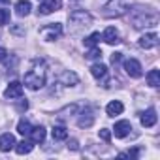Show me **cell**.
Wrapping results in <instances>:
<instances>
[{"instance_id":"cell-15","label":"cell","mask_w":160,"mask_h":160,"mask_svg":"<svg viewBox=\"0 0 160 160\" xmlns=\"http://www.w3.org/2000/svg\"><path fill=\"white\" fill-rule=\"evenodd\" d=\"M91 73H92V77H96L98 81L100 79H106L108 77V66L106 64H102V62H94L92 66H91Z\"/></svg>"},{"instance_id":"cell-25","label":"cell","mask_w":160,"mask_h":160,"mask_svg":"<svg viewBox=\"0 0 160 160\" xmlns=\"http://www.w3.org/2000/svg\"><path fill=\"white\" fill-rule=\"evenodd\" d=\"M85 57H87L89 60H100V58H102V51H100L98 47H91V51H89Z\"/></svg>"},{"instance_id":"cell-6","label":"cell","mask_w":160,"mask_h":160,"mask_svg":"<svg viewBox=\"0 0 160 160\" xmlns=\"http://www.w3.org/2000/svg\"><path fill=\"white\" fill-rule=\"evenodd\" d=\"M124 72H126L130 77H141V75H143V68H141L139 60H136V58L124 60Z\"/></svg>"},{"instance_id":"cell-7","label":"cell","mask_w":160,"mask_h":160,"mask_svg":"<svg viewBox=\"0 0 160 160\" xmlns=\"http://www.w3.org/2000/svg\"><path fill=\"white\" fill-rule=\"evenodd\" d=\"M60 0H42V4L38 8V13L40 15H49L53 12H58L60 10Z\"/></svg>"},{"instance_id":"cell-9","label":"cell","mask_w":160,"mask_h":160,"mask_svg":"<svg viewBox=\"0 0 160 160\" xmlns=\"http://www.w3.org/2000/svg\"><path fill=\"white\" fill-rule=\"evenodd\" d=\"M102 40L106 43H109V45H117L121 42V34H119V30L115 27H108L104 30V34H102Z\"/></svg>"},{"instance_id":"cell-17","label":"cell","mask_w":160,"mask_h":160,"mask_svg":"<svg viewBox=\"0 0 160 160\" xmlns=\"http://www.w3.org/2000/svg\"><path fill=\"white\" fill-rule=\"evenodd\" d=\"M30 10H32V4L28 2V0H17L15 2V13L19 17H27L30 13Z\"/></svg>"},{"instance_id":"cell-13","label":"cell","mask_w":160,"mask_h":160,"mask_svg":"<svg viewBox=\"0 0 160 160\" xmlns=\"http://www.w3.org/2000/svg\"><path fill=\"white\" fill-rule=\"evenodd\" d=\"M130 130H132L130 121H119V122H115V126H113L115 138H126V136L130 134Z\"/></svg>"},{"instance_id":"cell-3","label":"cell","mask_w":160,"mask_h":160,"mask_svg":"<svg viewBox=\"0 0 160 160\" xmlns=\"http://www.w3.org/2000/svg\"><path fill=\"white\" fill-rule=\"evenodd\" d=\"M132 8V0H109V2L102 8V15L111 19V17H122L124 13H128V10Z\"/></svg>"},{"instance_id":"cell-19","label":"cell","mask_w":160,"mask_h":160,"mask_svg":"<svg viewBox=\"0 0 160 160\" xmlns=\"http://www.w3.org/2000/svg\"><path fill=\"white\" fill-rule=\"evenodd\" d=\"M122 109H124V106H122L119 100H113V102H109V104L106 106V113H108L109 117L121 115V113H122Z\"/></svg>"},{"instance_id":"cell-11","label":"cell","mask_w":160,"mask_h":160,"mask_svg":"<svg viewBox=\"0 0 160 160\" xmlns=\"http://www.w3.org/2000/svg\"><path fill=\"white\" fill-rule=\"evenodd\" d=\"M4 96L10 98V100H15V98H21L23 96V85L19 81H12L8 85V89L4 91Z\"/></svg>"},{"instance_id":"cell-21","label":"cell","mask_w":160,"mask_h":160,"mask_svg":"<svg viewBox=\"0 0 160 160\" xmlns=\"http://www.w3.org/2000/svg\"><path fill=\"white\" fill-rule=\"evenodd\" d=\"M147 83H149L151 87H158V85H160V72H158V70H151V72L147 73Z\"/></svg>"},{"instance_id":"cell-4","label":"cell","mask_w":160,"mask_h":160,"mask_svg":"<svg viewBox=\"0 0 160 160\" xmlns=\"http://www.w3.org/2000/svg\"><path fill=\"white\" fill-rule=\"evenodd\" d=\"M70 25H72V32H79L92 25V17L85 10H77V12L70 13Z\"/></svg>"},{"instance_id":"cell-30","label":"cell","mask_w":160,"mask_h":160,"mask_svg":"<svg viewBox=\"0 0 160 160\" xmlns=\"http://www.w3.org/2000/svg\"><path fill=\"white\" fill-rule=\"evenodd\" d=\"M6 58H8V51H6V47H0V62H6Z\"/></svg>"},{"instance_id":"cell-29","label":"cell","mask_w":160,"mask_h":160,"mask_svg":"<svg viewBox=\"0 0 160 160\" xmlns=\"http://www.w3.org/2000/svg\"><path fill=\"white\" fill-rule=\"evenodd\" d=\"M121 60H122V53H113V55H111V64H113V66H117Z\"/></svg>"},{"instance_id":"cell-16","label":"cell","mask_w":160,"mask_h":160,"mask_svg":"<svg viewBox=\"0 0 160 160\" xmlns=\"http://www.w3.org/2000/svg\"><path fill=\"white\" fill-rule=\"evenodd\" d=\"M28 138L32 143H42L45 139V128L43 126H32L28 132Z\"/></svg>"},{"instance_id":"cell-32","label":"cell","mask_w":160,"mask_h":160,"mask_svg":"<svg viewBox=\"0 0 160 160\" xmlns=\"http://www.w3.org/2000/svg\"><path fill=\"white\" fill-rule=\"evenodd\" d=\"M68 147H72L73 151H77V149H79V147H77V141H75V139H72V141L68 143Z\"/></svg>"},{"instance_id":"cell-2","label":"cell","mask_w":160,"mask_h":160,"mask_svg":"<svg viewBox=\"0 0 160 160\" xmlns=\"http://www.w3.org/2000/svg\"><path fill=\"white\" fill-rule=\"evenodd\" d=\"M130 19L134 28H149L158 25V13L152 8H130Z\"/></svg>"},{"instance_id":"cell-26","label":"cell","mask_w":160,"mask_h":160,"mask_svg":"<svg viewBox=\"0 0 160 160\" xmlns=\"http://www.w3.org/2000/svg\"><path fill=\"white\" fill-rule=\"evenodd\" d=\"M10 23V10L0 8V27H6Z\"/></svg>"},{"instance_id":"cell-5","label":"cell","mask_w":160,"mask_h":160,"mask_svg":"<svg viewBox=\"0 0 160 160\" xmlns=\"http://www.w3.org/2000/svg\"><path fill=\"white\" fill-rule=\"evenodd\" d=\"M40 36L45 42H55V40H58L62 36V25L60 23H49V25L40 28Z\"/></svg>"},{"instance_id":"cell-22","label":"cell","mask_w":160,"mask_h":160,"mask_svg":"<svg viewBox=\"0 0 160 160\" xmlns=\"http://www.w3.org/2000/svg\"><path fill=\"white\" fill-rule=\"evenodd\" d=\"M100 40H102V34L100 32H92L91 36H87L83 42H85V45L87 47H96L98 43H100Z\"/></svg>"},{"instance_id":"cell-20","label":"cell","mask_w":160,"mask_h":160,"mask_svg":"<svg viewBox=\"0 0 160 160\" xmlns=\"http://www.w3.org/2000/svg\"><path fill=\"white\" fill-rule=\"evenodd\" d=\"M32 147H34V143L30 141V139H23V141H19V143H15V152L17 154H28L30 151H32Z\"/></svg>"},{"instance_id":"cell-31","label":"cell","mask_w":160,"mask_h":160,"mask_svg":"<svg viewBox=\"0 0 160 160\" xmlns=\"http://www.w3.org/2000/svg\"><path fill=\"white\" fill-rule=\"evenodd\" d=\"M27 108H28V102H27V100H23V102H21L19 106H17V109H19V111H25Z\"/></svg>"},{"instance_id":"cell-33","label":"cell","mask_w":160,"mask_h":160,"mask_svg":"<svg viewBox=\"0 0 160 160\" xmlns=\"http://www.w3.org/2000/svg\"><path fill=\"white\" fill-rule=\"evenodd\" d=\"M10 4V0H0V6H8Z\"/></svg>"},{"instance_id":"cell-28","label":"cell","mask_w":160,"mask_h":160,"mask_svg":"<svg viewBox=\"0 0 160 160\" xmlns=\"http://www.w3.org/2000/svg\"><path fill=\"white\" fill-rule=\"evenodd\" d=\"M139 154V151L138 149H134V151H126V152H121L119 154V158H136Z\"/></svg>"},{"instance_id":"cell-27","label":"cell","mask_w":160,"mask_h":160,"mask_svg":"<svg viewBox=\"0 0 160 160\" xmlns=\"http://www.w3.org/2000/svg\"><path fill=\"white\" fill-rule=\"evenodd\" d=\"M98 136H100L106 143H109V141H111V130H108V128H102V130L98 132Z\"/></svg>"},{"instance_id":"cell-12","label":"cell","mask_w":160,"mask_h":160,"mask_svg":"<svg viewBox=\"0 0 160 160\" xmlns=\"http://www.w3.org/2000/svg\"><path fill=\"white\" fill-rule=\"evenodd\" d=\"M15 136L13 134H10V132H6V134H2L0 136V151L2 152H10L13 147H15Z\"/></svg>"},{"instance_id":"cell-10","label":"cell","mask_w":160,"mask_h":160,"mask_svg":"<svg viewBox=\"0 0 160 160\" xmlns=\"http://www.w3.org/2000/svg\"><path fill=\"white\" fill-rule=\"evenodd\" d=\"M139 47H143V49H152V47H156L158 45V34L156 32H149V34H143L141 38H139Z\"/></svg>"},{"instance_id":"cell-24","label":"cell","mask_w":160,"mask_h":160,"mask_svg":"<svg viewBox=\"0 0 160 160\" xmlns=\"http://www.w3.org/2000/svg\"><path fill=\"white\" fill-rule=\"evenodd\" d=\"M66 138H68V130L64 126H55L53 128V139L60 141V139H66Z\"/></svg>"},{"instance_id":"cell-14","label":"cell","mask_w":160,"mask_h":160,"mask_svg":"<svg viewBox=\"0 0 160 160\" xmlns=\"http://www.w3.org/2000/svg\"><path fill=\"white\" fill-rule=\"evenodd\" d=\"M139 121H141V124H143L145 128H151V126H154V124H156V111H154L152 108H149L147 111H143V113H141Z\"/></svg>"},{"instance_id":"cell-1","label":"cell","mask_w":160,"mask_h":160,"mask_svg":"<svg viewBox=\"0 0 160 160\" xmlns=\"http://www.w3.org/2000/svg\"><path fill=\"white\" fill-rule=\"evenodd\" d=\"M47 81V66L43 60H32L30 68L25 73V87L30 91H40L42 87H45Z\"/></svg>"},{"instance_id":"cell-18","label":"cell","mask_w":160,"mask_h":160,"mask_svg":"<svg viewBox=\"0 0 160 160\" xmlns=\"http://www.w3.org/2000/svg\"><path fill=\"white\" fill-rule=\"evenodd\" d=\"M60 83H62L64 87H75V85L79 83V77H77V73H73V72H64V73L60 75Z\"/></svg>"},{"instance_id":"cell-23","label":"cell","mask_w":160,"mask_h":160,"mask_svg":"<svg viewBox=\"0 0 160 160\" xmlns=\"http://www.w3.org/2000/svg\"><path fill=\"white\" fill-rule=\"evenodd\" d=\"M30 128H32V124H30L27 119H21V121L17 122V132H19V134H23V136H28Z\"/></svg>"},{"instance_id":"cell-8","label":"cell","mask_w":160,"mask_h":160,"mask_svg":"<svg viewBox=\"0 0 160 160\" xmlns=\"http://www.w3.org/2000/svg\"><path fill=\"white\" fill-rule=\"evenodd\" d=\"M92 122H94V113H92V109L85 108V111L79 113L77 126H79V128H89V126H92Z\"/></svg>"}]
</instances>
